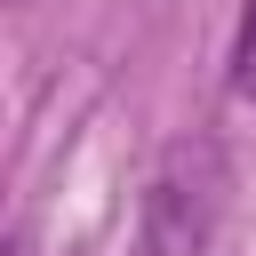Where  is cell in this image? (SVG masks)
<instances>
[{"label": "cell", "instance_id": "1", "mask_svg": "<svg viewBox=\"0 0 256 256\" xmlns=\"http://www.w3.org/2000/svg\"><path fill=\"white\" fill-rule=\"evenodd\" d=\"M224 224V152L208 136H184L160 152L144 208H136V248L144 256H208Z\"/></svg>", "mask_w": 256, "mask_h": 256}, {"label": "cell", "instance_id": "2", "mask_svg": "<svg viewBox=\"0 0 256 256\" xmlns=\"http://www.w3.org/2000/svg\"><path fill=\"white\" fill-rule=\"evenodd\" d=\"M232 96L240 104H256V0H240V32H232Z\"/></svg>", "mask_w": 256, "mask_h": 256}]
</instances>
